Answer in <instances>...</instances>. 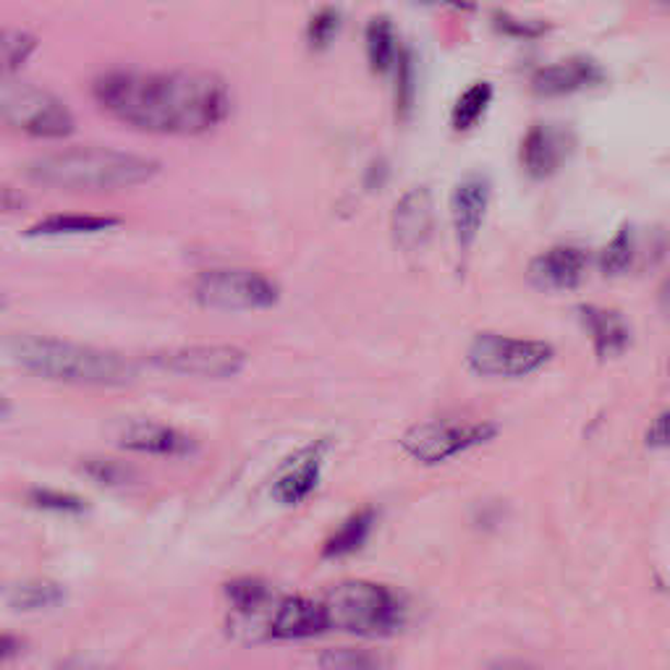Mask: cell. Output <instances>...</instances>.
Returning <instances> with one entry per match:
<instances>
[{"mask_svg": "<svg viewBox=\"0 0 670 670\" xmlns=\"http://www.w3.org/2000/svg\"><path fill=\"white\" fill-rule=\"evenodd\" d=\"M92 95L120 124L152 134L212 131L231 113V92L207 71H111L95 79Z\"/></svg>", "mask_w": 670, "mask_h": 670, "instance_id": "cell-1", "label": "cell"}, {"mask_svg": "<svg viewBox=\"0 0 670 670\" xmlns=\"http://www.w3.org/2000/svg\"><path fill=\"white\" fill-rule=\"evenodd\" d=\"M26 178L63 192H118L147 184L160 173L155 158L113 147H69L30 160Z\"/></svg>", "mask_w": 670, "mask_h": 670, "instance_id": "cell-2", "label": "cell"}, {"mask_svg": "<svg viewBox=\"0 0 670 670\" xmlns=\"http://www.w3.org/2000/svg\"><path fill=\"white\" fill-rule=\"evenodd\" d=\"M11 361L37 378L71 385H126L137 378L129 359L105 348L71 344L50 335L16 333L5 340Z\"/></svg>", "mask_w": 670, "mask_h": 670, "instance_id": "cell-3", "label": "cell"}, {"mask_svg": "<svg viewBox=\"0 0 670 670\" xmlns=\"http://www.w3.org/2000/svg\"><path fill=\"white\" fill-rule=\"evenodd\" d=\"M323 605L331 628L357 636L395 634L406 621V600L395 589L367 579L331 587Z\"/></svg>", "mask_w": 670, "mask_h": 670, "instance_id": "cell-4", "label": "cell"}, {"mask_svg": "<svg viewBox=\"0 0 670 670\" xmlns=\"http://www.w3.org/2000/svg\"><path fill=\"white\" fill-rule=\"evenodd\" d=\"M5 126L39 139H63L73 131V116L63 100L30 82H5L0 92Z\"/></svg>", "mask_w": 670, "mask_h": 670, "instance_id": "cell-5", "label": "cell"}, {"mask_svg": "<svg viewBox=\"0 0 670 670\" xmlns=\"http://www.w3.org/2000/svg\"><path fill=\"white\" fill-rule=\"evenodd\" d=\"M192 291L194 299L210 310H270L280 299L276 280L246 267L203 270L194 280Z\"/></svg>", "mask_w": 670, "mask_h": 670, "instance_id": "cell-6", "label": "cell"}, {"mask_svg": "<svg viewBox=\"0 0 670 670\" xmlns=\"http://www.w3.org/2000/svg\"><path fill=\"white\" fill-rule=\"evenodd\" d=\"M495 432H498V427L493 421L435 417L408 427L401 438V448L419 464L432 466L469 451V448L487 443L495 438Z\"/></svg>", "mask_w": 670, "mask_h": 670, "instance_id": "cell-7", "label": "cell"}, {"mask_svg": "<svg viewBox=\"0 0 670 670\" xmlns=\"http://www.w3.org/2000/svg\"><path fill=\"white\" fill-rule=\"evenodd\" d=\"M553 359L545 340L508 338L500 333H477L466 348L469 370L482 378H527Z\"/></svg>", "mask_w": 670, "mask_h": 670, "instance_id": "cell-8", "label": "cell"}, {"mask_svg": "<svg viewBox=\"0 0 670 670\" xmlns=\"http://www.w3.org/2000/svg\"><path fill=\"white\" fill-rule=\"evenodd\" d=\"M152 365L173 374L226 380L244 370L246 354L236 346H186L155 354Z\"/></svg>", "mask_w": 670, "mask_h": 670, "instance_id": "cell-9", "label": "cell"}, {"mask_svg": "<svg viewBox=\"0 0 670 670\" xmlns=\"http://www.w3.org/2000/svg\"><path fill=\"white\" fill-rule=\"evenodd\" d=\"M331 451V440L320 438L314 443L304 446L299 453H293L284 466L278 469V477L273 480L270 495L280 506H299L314 493L323 474L325 455Z\"/></svg>", "mask_w": 670, "mask_h": 670, "instance_id": "cell-10", "label": "cell"}, {"mask_svg": "<svg viewBox=\"0 0 670 670\" xmlns=\"http://www.w3.org/2000/svg\"><path fill=\"white\" fill-rule=\"evenodd\" d=\"M490 178L485 173H469L453 186L451 194V220L455 231V244L461 252L472 250L477 241L482 223H485L487 205H490Z\"/></svg>", "mask_w": 670, "mask_h": 670, "instance_id": "cell-11", "label": "cell"}, {"mask_svg": "<svg viewBox=\"0 0 670 670\" xmlns=\"http://www.w3.org/2000/svg\"><path fill=\"white\" fill-rule=\"evenodd\" d=\"M571 134L553 124H534L521 139V168L532 178H551L571 152Z\"/></svg>", "mask_w": 670, "mask_h": 670, "instance_id": "cell-12", "label": "cell"}, {"mask_svg": "<svg viewBox=\"0 0 670 670\" xmlns=\"http://www.w3.org/2000/svg\"><path fill=\"white\" fill-rule=\"evenodd\" d=\"M393 239L404 252H417L427 244L435 228L432 194L427 186H414L393 207Z\"/></svg>", "mask_w": 670, "mask_h": 670, "instance_id": "cell-13", "label": "cell"}, {"mask_svg": "<svg viewBox=\"0 0 670 670\" xmlns=\"http://www.w3.org/2000/svg\"><path fill=\"white\" fill-rule=\"evenodd\" d=\"M331 628L323 600L304 598V594H293L284 598L278 608L273 611V619L267 621V636L273 639H307V636H317Z\"/></svg>", "mask_w": 670, "mask_h": 670, "instance_id": "cell-14", "label": "cell"}, {"mask_svg": "<svg viewBox=\"0 0 670 670\" xmlns=\"http://www.w3.org/2000/svg\"><path fill=\"white\" fill-rule=\"evenodd\" d=\"M605 71L600 69L598 60L587 56H574L558 63L542 66L534 71L532 77V90L542 97H561V95H574V92L589 90V86L602 84Z\"/></svg>", "mask_w": 670, "mask_h": 670, "instance_id": "cell-15", "label": "cell"}, {"mask_svg": "<svg viewBox=\"0 0 670 670\" xmlns=\"http://www.w3.org/2000/svg\"><path fill=\"white\" fill-rule=\"evenodd\" d=\"M587 273V252L579 246H553L529 265V280L542 291H571Z\"/></svg>", "mask_w": 670, "mask_h": 670, "instance_id": "cell-16", "label": "cell"}, {"mask_svg": "<svg viewBox=\"0 0 670 670\" xmlns=\"http://www.w3.org/2000/svg\"><path fill=\"white\" fill-rule=\"evenodd\" d=\"M120 448L152 455H189L197 451V443L189 435L158 425V421H131L118 438Z\"/></svg>", "mask_w": 670, "mask_h": 670, "instance_id": "cell-17", "label": "cell"}, {"mask_svg": "<svg viewBox=\"0 0 670 670\" xmlns=\"http://www.w3.org/2000/svg\"><path fill=\"white\" fill-rule=\"evenodd\" d=\"M579 317L581 323H585L589 338H592L594 354H598L600 359H615L626 351L632 333H628V325L626 320L621 317V312L585 304L579 307Z\"/></svg>", "mask_w": 670, "mask_h": 670, "instance_id": "cell-18", "label": "cell"}, {"mask_svg": "<svg viewBox=\"0 0 670 670\" xmlns=\"http://www.w3.org/2000/svg\"><path fill=\"white\" fill-rule=\"evenodd\" d=\"M118 226V218L82 216V212H56L26 228V236H79V233H100Z\"/></svg>", "mask_w": 670, "mask_h": 670, "instance_id": "cell-19", "label": "cell"}, {"mask_svg": "<svg viewBox=\"0 0 670 670\" xmlns=\"http://www.w3.org/2000/svg\"><path fill=\"white\" fill-rule=\"evenodd\" d=\"M374 527V508H361L354 511L348 519L340 524L323 545V558H344V555L357 553L367 540Z\"/></svg>", "mask_w": 670, "mask_h": 670, "instance_id": "cell-20", "label": "cell"}, {"mask_svg": "<svg viewBox=\"0 0 670 670\" xmlns=\"http://www.w3.org/2000/svg\"><path fill=\"white\" fill-rule=\"evenodd\" d=\"M365 45H367V60L374 73H388L395 69L401 48L395 45V30L388 16H372L365 30Z\"/></svg>", "mask_w": 670, "mask_h": 670, "instance_id": "cell-21", "label": "cell"}, {"mask_svg": "<svg viewBox=\"0 0 670 670\" xmlns=\"http://www.w3.org/2000/svg\"><path fill=\"white\" fill-rule=\"evenodd\" d=\"M317 666L320 670H391V660L365 647H331L320 652Z\"/></svg>", "mask_w": 670, "mask_h": 670, "instance_id": "cell-22", "label": "cell"}, {"mask_svg": "<svg viewBox=\"0 0 670 670\" xmlns=\"http://www.w3.org/2000/svg\"><path fill=\"white\" fill-rule=\"evenodd\" d=\"M66 600V589L48 579H32L9 589V605L16 611H45Z\"/></svg>", "mask_w": 670, "mask_h": 670, "instance_id": "cell-23", "label": "cell"}, {"mask_svg": "<svg viewBox=\"0 0 670 670\" xmlns=\"http://www.w3.org/2000/svg\"><path fill=\"white\" fill-rule=\"evenodd\" d=\"M490 103H493V84L474 82L466 92H461L459 100H455L451 111V126L455 131H469L482 116H485Z\"/></svg>", "mask_w": 670, "mask_h": 670, "instance_id": "cell-24", "label": "cell"}, {"mask_svg": "<svg viewBox=\"0 0 670 670\" xmlns=\"http://www.w3.org/2000/svg\"><path fill=\"white\" fill-rule=\"evenodd\" d=\"M226 598L239 615H250V613L263 611L267 602H270L273 592L263 579H254V576H241V579L228 581Z\"/></svg>", "mask_w": 670, "mask_h": 670, "instance_id": "cell-25", "label": "cell"}, {"mask_svg": "<svg viewBox=\"0 0 670 670\" xmlns=\"http://www.w3.org/2000/svg\"><path fill=\"white\" fill-rule=\"evenodd\" d=\"M634 254H636L634 231H632V226H623L621 231L613 236L611 244L600 252V270L605 273L608 278L623 276L626 270H632Z\"/></svg>", "mask_w": 670, "mask_h": 670, "instance_id": "cell-26", "label": "cell"}, {"mask_svg": "<svg viewBox=\"0 0 670 670\" xmlns=\"http://www.w3.org/2000/svg\"><path fill=\"white\" fill-rule=\"evenodd\" d=\"M395 108L401 116H408L417 95V69H414V56L408 48H401L398 60H395Z\"/></svg>", "mask_w": 670, "mask_h": 670, "instance_id": "cell-27", "label": "cell"}, {"mask_svg": "<svg viewBox=\"0 0 670 670\" xmlns=\"http://www.w3.org/2000/svg\"><path fill=\"white\" fill-rule=\"evenodd\" d=\"M26 503L35 508H43V511H53V513H84L86 511V500L79 498V495L48 490V487H35V490L26 493Z\"/></svg>", "mask_w": 670, "mask_h": 670, "instance_id": "cell-28", "label": "cell"}, {"mask_svg": "<svg viewBox=\"0 0 670 670\" xmlns=\"http://www.w3.org/2000/svg\"><path fill=\"white\" fill-rule=\"evenodd\" d=\"M37 48V39L30 35V32L22 30H5L3 32V43H0V50H3V69L5 73L19 71L26 63V58L32 56Z\"/></svg>", "mask_w": 670, "mask_h": 670, "instance_id": "cell-29", "label": "cell"}, {"mask_svg": "<svg viewBox=\"0 0 670 670\" xmlns=\"http://www.w3.org/2000/svg\"><path fill=\"white\" fill-rule=\"evenodd\" d=\"M338 30H340V11L325 5V9H320L317 13H314V16L310 19V24H307V43H310V48L314 50H323L333 43V37L338 35Z\"/></svg>", "mask_w": 670, "mask_h": 670, "instance_id": "cell-30", "label": "cell"}, {"mask_svg": "<svg viewBox=\"0 0 670 670\" xmlns=\"http://www.w3.org/2000/svg\"><path fill=\"white\" fill-rule=\"evenodd\" d=\"M82 469L86 477L100 482V485H126L131 480V469H126L113 459H86Z\"/></svg>", "mask_w": 670, "mask_h": 670, "instance_id": "cell-31", "label": "cell"}, {"mask_svg": "<svg viewBox=\"0 0 670 670\" xmlns=\"http://www.w3.org/2000/svg\"><path fill=\"white\" fill-rule=\"evenodd\" d=\"M493 22H495V30L503 32V35H508V37L534 39V37L545 35V32H547L545 22H527V19H516L506 11H495Z\"/></svg>", "mask_w": 670, "mask_h": 670, "instance_id": "cell-32", "label": "cell"}, {"mask_svg": "<svg viewBox=\"0 0 670 670\" xmlns=\"http://www.w3.org/2000/svg\"><path fill=\"white\" fill-rule=\"evenodd\" d=\"M647 446L670 448V408L666 414H660V417L652 421V427L647 430Z\"/></svg>", "mask_w": 670, "mask_h": 670, "instance_id": "cell-33", "label": "cell"}, {"mask_svg": "<svg viewBox=\"0 0 670 670\" xmlns=\"http://www.w3.org/2000/svg\"><path fill=\"white\" fill-rule=\"evenodd\" d=\"M22 639H16L13 634H3L0 636V658L3 660H13L16 658V652H22Z\"/></svg>", "mask_w": 670, "mask_h": 670, "instance_id": "cell-34", "label": "cell"}, {"mask_svg": "<svg viewBox=\"0 0 670 670\" xmlns=\"http://www.w3.org/2000/svg\"><path fill=\"white\" fill-rule=\"evenodd\" d=\"M490 670H545V668H538V666H532V662H524V660H495Z\"/></svg>", "mask_w": 670, "mask_h": 670, "instance_id": "cell-35", "label": "cell"}, {"mask_svg": "<svg viewBox=\"0 0 670 670\" xmlns=\"http://www.w3.org/2000/svg\"><path fill=\"white\" fill-rule=\"evenodd\" d=\"M660 304H662V312H666V314H668V320H670V276H668L666 284H662Z\"/></svg>", "mask_w": 670, "mask_h": 670, "instance_id": "cell-36", "label": "cell"}]
</instances>
